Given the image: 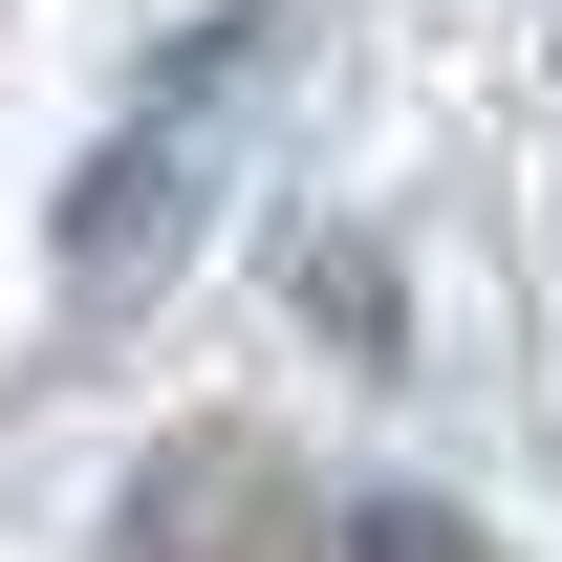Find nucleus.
<instances>
[{
  "instance_id": "1",
  "label": "nucleus",
  "mask_w": 562,
  "mask_h": 562,
  "mask_svg": "<svg viewBox=\"0 0 562 562\" xmlns=\"http://www.w3.org/2000/svg\"><path fill=\"white\" fill-rule=\"evenodd\" d=\"M195 151H216V109H173V87H151L131 151H87V173H66V281H87V303H131V281L195 238Z\"/></svg>"
},
{
  "instance_id": "2",
  "label": "nucleus",
  "mask_w": 562,
  "mask_h": 562,
  "mask_svg": "<svg viewBox=\"0 0 562 562\" xmlns=\"http://www.w3.org/2000/svg\"><path fill=\"white\" fill-rule=\"evenodd\" d=\"M347 562H497V541H476V519H432V497H368Z\"/></svg>"
},
{
  "instance_id": "3",
  "label": "nucleus",
  "mask_w": 562,
  "mask_h": 562,
  "mask_svg": "<svg viewBox=\"0 0 562 562\" xmlns=\"http://www.w3.org/2000/svg\"><path fill=\"white\" fill-rule=\"evenodd\" d=\"M303 281H325V347H390V260H368V238H325Z\"/></svg>"
}]
</instances>
